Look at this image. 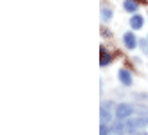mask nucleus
<instances>
[{
  "label": "nucleus",
  "instance_id": "obj_7",
  "mask_svg": "<svg viewBox=\"0 0 148 135\" xmlns=\"http://www.w3.org/2000/svg\"><path fill=\"white\" fill-rule=\"evenodd\" d=\"M130 25L134 31H137V29L143 27V16H139V14H134V16L130 18Z\"/></svg>",
  "mask_w": 148,
  "mask_h": 135
},
{
  "label": "nucleus",
  "instance_id": "obj_9",
  "mask_svg": "<svg viewBox=\"0 0 148 135\" xmlns=\"http://www.w3.org/2000/svg\"><path fill=\"white\" fill-rule=\"evenodd\" d=\"M112 18V11H110V7H101V20H110Z\"/></svg>",
  "mask_w": 148,
  "mask_h": 135
},
{
  "label": "nucleus",
  "instance_id": "obj_6",
  "mask_svg": "<svg viewBox=\"0 0 148 135\" xmlns=\"http://www.w3.org/2000/svg\"><path fill=\"white\" fill-rule=\"evenodd\" d=\"M110 61H112V54L101 47L99 49V67H107V65H110Z\"/></svg>",
  "mask_w": 148,
  "mask_h": 135
},
{
  "label": "nucleus",
  "instance_id": "obj_1",
  "mask_svg": "<svg viewBox=\"0 0 148 135\" xmlns=\"http://www.w3.org/2000/svg\"><path fill=\"white\" fill-rule=\"evenodd\" d=\"M145 126H148V115L146 114H141L139 117L130 119V121L125 124V132H127V133H136V130L145 128Z\"/></svg>",
  "mask_w": 148,
  "mask_h": 135
},
{
  "label": "nucleus",
  "instance_id": "obj_8",
  "mask_svg": "<svg viewBox=\"0 0 148 135\" xmlns=\"http://www.w3.org/2000/svg\"><path fill=\"white\" fill-rule=\"evenodd\" d=\"M123 7H125V11H128V13H136L137 11V0H125Z\"/></svg>",
  "mask_w": 148,
  "mask_h": 135
},
{
  "label": "nucleus",
  "instance_id": "obj_12",
  "mask_svg": "<svg viewBox=\"0 0 148 135\" xmlns=\"http://www.w3.org/2000/svg\"><path fill=\"white\" fill-rule=\"evenodd\" d=\"M137 2H139V0H137Z\"/></svg>",
  "mask_w": 148,
  "mask_h": 135
},
{
  "label": "nucleus",
  "instance_id": "obj_3",
  "mask_svg": "<svg viewBox=\"0 0 148 135\" xmlns=\"http://www.w3.org/2000/svg\"><path fill=\"white\" fill-rule=\"evenodd\" d=\"M134 106H132V104H128V103H121V104H117L116 106V117L119 119H128V117H132L134 115Z\"/></svg>",
  "mask_w": 148,
  "mask_h": 135
},
{
  "label": "nucleus",
  "instance_id": "obj_10",
  "mask_svg": "<svg viewBox=\"0 0 148 135\" xmlns=\"http://www.w3.org/2000/svg\"><path fill=\"white\" fill-rule=\"evenodd\" d=\"M108 132H110V126H108V124H101L99 135H108Z\"/></svg>",
  "mask_w": 148,
  "mask_h": 135
},
{
  "label": "nucleus",
  "instance_id": "obj_2",
  "mask_svg": "<svg viewBox=\"0 0 148 135\" xmlns=\"http://www.w3.org/2000/svg\"><path fill=\"white\" fill-rule=\"evenodd\" d=\"M116 104L112 101H107L103 103L101 106V124H110V121H112V114H116Z\"/></svg>",
  "mask_w": 148,
  "mask_h": 135
},
{
  "label": "nucleus",
  "instance_id": "obj_5",
  "mask_svg": "<svg viewBox=\"0 0 148 135\" xmlns=\"http://www.w3.org/2000/svg\"><path fill=\"white\" fill-rule=\"evenodd\" d=\"M117 78H119V81H121L125 87H130V85H132V74H130L127 69H119V72H117Z\"/></svg>",
  "mask_w": 148,
  "mask_h": 135
},
{
  "label": "nucleus",
  "instance_id": "obj_11",
  "mask_svg": "<svg viewBox=\"0 0 148 135\" xmlns=\"http://www.w3.org/2000/svg\"><path fill=\"white\" fill-rule=\"evenodd\" d=\"M141 49H143V52L148 56V40H141Z\"/></svg>",
  "mask_w": 148,
  "mask_h": 135
},
{
  "label": "nucleus",
  "instance_id": "obj_4",
  "mask_svg": "<svg viewBox=\"0 0 148 135\" xmlns=\"http://www.w3.org/2000/svg\"><path fill=\"white\" fill-rule=\"evenodd\" d=\"M123 42H125V47L130 49V50H134L137 47V38H136L134 33H125L123 34Z\"/></svg>",
  "mask_w": 148,
  "mask_h": 135
}]
</instances>
